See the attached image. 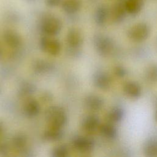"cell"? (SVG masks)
Segmentation results:
<instances>
[{
	"mask_svg": "<svg viewBox=\"0 0 157 157\" xmlns=\"http://www.w3.org/2000/svg\"><path fill=\"white\" fill-rule=\"evenodd\" d=\"M45 3L49 7H56L61 3L62 0H44Z\"/></svg>",
	"mask_w": 157,
	"mask_h": 157,
	"instance_id": "obj_29",
	"label": "cell"
},
{
	"mask_svg": "<svg viewBox=\"0 0 157 157\" xmlns=\"http://www.w3.org/2000/svg\"><path fill=\"white\" fill-rule=\"evenodd\" d=\"M72 144L76 150L82 153L90 152L94 147V141L85 136H76L72 140Z\"/></svg>",
	"mask_w": 157,
	"mask_h": 157,
	"instance_id": "obj_7",
	"label": "cell"
},
{
	"mask_svg": "<svg viewBox=\"0 0 157 157\" xmlns=\"http://www.w3.org/2000/svg\"><path fill=\"white\" fill-rule=\"evenodd\" d=\"M124 116L123 110L118 107H113L107 113L105 118L108 123H117L121 121Z\"/></svg>",
	"mask_w": 157,
	"mask_h": 157,
	"instance_id": "obj_21",
	"label": "cell"
},
{
	"mask_svg": "<svg viewBox=\"0 0 157 157\" xmlns=\"http://www.w3.org/2000/svg\"><path fill=\"white\" fill-rule=\"evenodd\" d=\"M64 136L62 128L47 126L43 133V138L48 142H58L61 140Z\"/></svg>",
	"mask_w": 157,
	"mask_h": 157,
	"instance_id": "obj_15",
	"label": "cell"
},
{
	"mask_svg": "<svg viewBox=\"0 0 157 157\" xmlns=\"http://www.w3.org/2000/svg\"><path fill=\"white\" fill-rule=\"evenodd\" d=\"M27 136L23 133L16 134L12 139L13 147L18 151H23L27 145Z\"/></svg>",
	"mask_w": 157,
	"mask_h": 157,
	"instance_id": "obj_23",
	"label": "cell"
},
{
	"mask_svg": "<svg viewBox=\"0 0 157 157\" xmlns=\"http://www.w3.org/2000/svg\"><path fill=\"white\" fill-rule=\"evenodd\" d=\"M36 91L35 85L29 82H23L19 88V95L22 97H28Z\"/></svg>",
	"mask_w": 157,
	"mask_h": 157,
	"instance_id": "obj_24",
	"label": "cell"
},
{
	"mask_svg": "<svg viewBox=\"0 0 157 157\" xmlns=\"http://www.w3.org/2000/svg\"><path fill=\"white\" fill-rule=\"evenodd\" d=\"M93 83L96 88L105 91L109 90L111 86L112 78L105 72L99 71L94 74L93 76Z\"/></svg>",
	"mask_w": 157,
	"mask_h": 157,
	"instance_id": "obj_8",
	"label": "cell"
},
{
	"mask_svg": "<svg viewBox=\"0 0 157 157\" xmlns=\"http://www.w3.org/2000/svg\"><path fill=\"white\" fill-rule=\"evenodd\" d=\"M40 99L44 104L49 103L53 100V95L50 92L45 91L41 93L40 96Z\"/></svg>",
	"mask_w": 157,
	"mask_h": 157,
	"instance_id": "obj_27",
	"label": "cell"
},
{
	"mask_svg": "<svg viewBox=\"0 0 157 157\" xmlns=\"http://www.w3.org/2000/svg\"><path fill=\"white\" fill-rule=\"evenodd\" d=\"M33 68L36 74H45L50 72L54 69V66L48 61L38 59L33 63Z\"/></svg>",
	"mask_w": 157,
	"mask_h": 157,
	"instance_id": "obj_16",
	"label": "cell"
},
{
	"mask_svg": "<svg viewBox=\"0 0 157 157\" xmlns=\"http://www.w3.org/2000/svg\"><path fill=\"white\" fill-rule=\"evenodd\" d=\"M5 131V128H4V124L0 121V136L3 134V133Z\"/></svg>",
	"mask_w": 157,
	"mask_h": 157,
	"instance_id": "obj_30",
	"label": "cell"
},
{
	"mask_svg": "<svg viewBox=\"0 0 157 157\" xmlns=\"http://www.w3.org/2000/svg\"><path fill=\"white\" fill-rule=\"evenodd\" d=\"M66 40L69 47L72 49H77L83 44V36L79 30L71 28L67 33Z\"/></svg>",
	"mask_w": 157,
	"mask_h": 157,
	"instance_id": "obj_10",
	"label": "cell"
},
{
	"mask_svg": "<svg viewBox=\"0 0 157 157\" xmlns=\"http://www.w3.org/2000/svg\"><path fill=\"white\" fill-rule=\"evenodd\" d=\"M123 90L128 97L132 99H137L142 94L140 86L139 83L133 81L126 82L123 85Z\"/></svg>",
	"mask_w": 157,
	"mask_h": 157,
	"instance_id": "obj_14",
	"label": "cell"
},
{
	"mask_svg": "<svg viewBox=\"0 0 157 157\" xmlns=\"http://www.w3.org/2000/svg\"><path fill=\"white\" fill-rule=\"evenodd\" d=\"M2 50L1 46L0 45V58H1V55H2Z\"/></svg>",
	"mask_w": 157,
	"mask_h": 157,
	"instance_id": "obj_31",
	"label": "cell"
},
{
	"mask_svg": "<svg viewBox=\"0 0 157 157\" xmlns=\"http://www.w3.org/2000/svg\"><path fill=\"white\" fill-rule=\"evenodd\" d=\"M93 43L98 53L103 57H107L112 55L115 48L113 40L104 34L96 35L93 39Z\"/></svg>",
	"mask_w": 157,
	"mask_h": 157,
	"instance_id": "obj_2",
	"label": "cell"
},
{
	"mask_svg": "<svg viewBox=\"0 0 157 157\" xmlns=\"http://www.w3.org/2000/svg\"><path fill=\"white\" fill-rule=\"evenodd\" d=\"M3 39L6 44L11 48H17L21 44V37L13 30H7L3 34Z\"/></svg>",
	"mask_w": 157,
	"mask_h": 157,
	"instance_id": "obj_11",
	"label": "cell"
},
{
	"mask_svg": "<svg viewBox=\"0 0 157 157\" xmlns=\"http://www.w3.org/2000/svg\"><path fill=\"white\" fill-rule=\"evenodd\" d=\"M150 27L145 22H139L132 26L128 31V38L135 42L145 40L150 34Z\"/></svg>",
	"mask_w": 157,
	"mask_h": 157,
	"instance_id": "obj_3",
	"label": "cell"
},
{
	"mask_svg": "<svg viewBox=\"0 0 157 157\" xmlns=\"http://www.w3.org/2000/svg\"><path fill=\"white\" fill-rule=\"evenodd\" d=\"M62 28L61 20L55 16H47L45 17L40 24L41 31L45 36H55L58 35Z\"/></svg>",
	"mask_w": 157,
	"mask_h": 157,
	"instance_id": "obj_4",
	"label": "cell"
},
{
	"mask_svg": "<svg viewBox=\"0 0 157 157\" xmlns=\"http://www.w3.org/2000/svg\"><path fill=\"white\" fill-rule=\"evenodd\" d=\"M144 6V0H125V7L128 14L136 15L140 13Z\"/></svg>",
	"mask_w": 157,
	"mask_h": 157,
	"instance_id": "obj_18",
	"label": "cell"
},
{
	"mask_svg": "<svg viewBox=\"0 0 157 157\" xmlns=\"http://www.w3.org/2000/svg\"><path fill=\"white\" fill-rule=\"evenodd\" d=\"M110 9L105 5H101L96 9L94 13V20L99 26L104 25L109 18Z\"/></svg>",
	"mask_w": 157,
	"mask_h": 157,
	"instance_id": "obj_17",
	"label": "cell"
},
{
	"mask_svg": "<svg viewBox=\"0 0 157 157\" xmlns=\"http://www.w3.org/2000/svg\"><path fill=\"white\" fill-rule=\"evenodd\" d=\"M40 110V106L37 100L33 98H29L25 102L23 112L26 117L34 118L39 115Z\"/></svg>",
	"mask_w": 157,
	"mask_h": 157,
	"instance_id": "obj_12",
	"label": "cell"
},
{
	"mask_svg": "<svg viewBox=\"0 0 157 157\" xmlns=\"http://www.w3.org/2000/svg\"><path fill=\"white\" fill-rule=\"evenodd\" d=\"M127 14L125 0H116L110 9L109 18L112 23L119 24L124 20Z\"/></svg>",
	"mask_w": 157,
	"mask_h": 157,
	"instance_id": "obj_6",
	"label": "cell"
},
{
	"mask_svg": "<svg viewBox=\"0 0 157 157\" xmlns=\"http://www.w3.org/2000/svg\"><path fill=\"white\" fill-rule=\"evenodd\" d=\"M100 121L98 116L91 114L85 116L82 120V129L87 133H93L99 129Z\"/></svg>",
	"mask_w": 157,
	"mask_h": 157,
	"instance_id": "obj_9",
	"label": "cell"
},
{
	"mask_svg": "<svg viewBox=\"0 0 157 157\" xmlns=\"http://www.w3.org/2000/svg\"><path fill=\"white\" fill-rule=\"evenodd\" d=\"M156 121H157V111L156 112Z\"/></svg>",
	"mask_w": 157,
	"mask_h": 157,
	"instance_id": "obj_32",
	"label": "cell"
},
{
	"mask_svg": "<svg viewBox=\"0 0 157 157\" xmlns=\"http://www.w3.org/2000/svg\"><path fill=\"white\" fill-rule=\"evenodd\" d=\"M61 6L66 13L73 14L80 9L82 0H62Z\"/></svg>",
	"mask_w": 157,
	"mask_h": 157,
	"instance_id": "obj_19",
	"label": "cell"
},
{
	"mask_svg": "<svg viewBox=\"0 0 157 157\" xmlns=\"http://www.w3.org/2000/svg\"><path fill=\"white\" fill-rule=\"evenodd\" d=\"M69 155V150L66 145L61 144L56 146L52 151V157H66Z\"/></svg>",
	"mask_w": 157,
	"mask_h": 157,
	"instance_id": "obj_26",
	"label": "cell"
},
{
	"mask_svg": "<svg viewBox=\"0 0 157 157\" xmlns=\"http://www.w3.org/2000/svg\"><path fill=\"white\" fill-rule=\"evenodd\" d=\"M99 131L102 136L108 139H113L117 136V130L115 126L110 123L102 124L99 127Z\"/></svg>",
	"mask_w": 157,
	"mask_h": 157,
	"instance_id": "obj_20",
	"label": "cell"
},
{
	"mask_svg": "<svg viewBox=\"0 0 157 157\" xmlns=\"http://www.w3.org/2000/svg\"><path fill=\"white\" fill-rule=\"evenodd\" d=\"M39 45L43 52L52 56L58 55L61 50L60 42L53 36L44 35L40 40Z\"/></svg>",
	"mask_w": 157,
	"mask_h": 157,
	"instance_id": "obj_5",
	"label": "cell"
},
{
	"mask_svg": "<svg viewBox=\"0 0 157 157\" xmlns=\"http://www.w3.org/2000/svg\"><path fill=\"white\" fill-rule=\"evenodd\" d=\"M143 152L147 157H157V139L147 140L143 145Z\"/></svg>",
	"mask_w": 157,
	"mask_h": 157,
	"instance_id": "obj_22",
	"label": "cell"
},
{
	"mask_svg": "<svg viewBox=\"0 0 157 157\" xmlns=\"http://www.w3.org/2000/svg\"><path fill=\"white\" fill-rule=\"evenodd\" d=\"M145 77L149 82H157V64H151L147 67L145 71Z\"/></svg>",
	"mask_w": 157,
	"mask_h": 157,
	"instance_id": "obj_25",
	"label": "cell"
},
{
	"mask_svg": "<svg viewBox=\"0 0 157 157\" xmlns=\"http://www.w3.org/2000/svg\"><path fill=\"white\" fill-rule=\"evenodd\" d=\"M104 104V99L96 94H89L85 99V105L91 111H99L102 108Z\"/></svg>",
	"mask_w": 157,
	"mask_h": 157,
	"instance_id": "obj_13",
	"label": "cell"
},
{
	"mask_svg": "<svg viewBox=\"0 0 157 157\" xmlns=\"http://www.w3.org/2000/svg\"><path fill=\"white\" fill-rule=\"evenodd\" d=\"M113 73L117 77L121 78L126 74V70L121 66H117L113 69Z\"/></svg>",
	"mask_w": 157,
	"mask_h": 157,
	"instance_id": "obj_28",
	"label": "cell"
},
{
	"mask_svg": "<svg viewBox=\"0 0 157 157\" xmlns=\"http://www.w3.org/2000/svg\"><path fill=\"white\" fill-rule=\"evenodd\" d=\"M47 126L63 128L67 123V117L65 110L58 105L48 107L44 112Z\"/></svg>",
	"mask_w": 157,
	"mask_h": 157,
	"instance_id": "obj_1",
	"label": "cell"
}]
</instances>
